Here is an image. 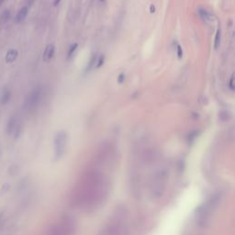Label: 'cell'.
<instances>
[{
    "label": "cell",
    "instance_id": "15",
    "mask_svg": "<svg viewBox=\"0 0 235 235\" xmlns=\"http://www.w3.org/2000/svg\"><path fill=\"white\" fill-rule=\"evenodd\" d=\"M104 62H105V57L101 55L99 58H98L97 61H96V64H95V67L96 68H100L103 64H104Z\"/></svg>",
    "mask_w": 235,
    "mask_h": 235
},
{
    "label": "cell",
    "instance_id": "10",
    "mask_svg": "<svg viewBox=\"0 0 235 235\" xmlns=\"http://www.w3.org/2000/svg\"><path fill=\"white\" fill-rule=\"evenodd\" d=\"M19 56V52L16 49H10L7 51L6 54V62L7 64H11L18 58Z\"/></svg>",
    "mask_w": 235,
    "mask_h": 235
},
{
    "label": "cell",
    "instance_id": "8",
    "mask_svg": "<svg viewBox=\"0 0 235 235\" xmlns=\"http://www.w3.org/2000/svg\"><path fill=\"white\" fill-rule=\"evenodd\" d=\"M28 13V7H21V9L19 10L17 16H16V21H17L18 23L24 21L25 19L27 18Z\"/></svg>",
    "mask_w": 235,
    "mask_h": 235
},
{
    "label": "cell",
    "instance_id": "1",
    "mask_svg": "<svg viewBox=\"0 0 235 235\" xmlns=\"http://www.w3.org/2000/svg\"><path fill=\"white\" fill-rule=\"evenodd\" d=\"M108 180L103 173L94 168L85 173L73 192V199L77 207L94 209L108 195Z\"/></svg>",
    "mask_w": 235,
    "mask_h": 235
},
{
    "label": "cell",
    "instance_id": "13",
    "mask_svg": "<svg viewBox=\"0 0 235 235\" xmlns=\"http://www.w3.org/2000/svg\"><path fill=\"white\" fill-rule=\"evenodd\" d=\"M9 19H10V13H9V10H6L1 16H0V20H1V21L4 22V23L7 22Z\"/></svg>",
    "mask_w": 235,
    "mask_h": 235
},
{
    "label": "cell",
    "instance_id": "6",
    "mask_svg": "<svg viewBox=\"0 0 235 235\" xmlns=\"http://www.w3.org/2000/svg\"><path fill=\"white\" fill-rule=\"evenodd\" d=\"M42 89L40 86H36L34 89L31 90V92L28 94V96L26 99V108L28 109H33L37 106L42 98Z\"/></svg>",
    "mask_w": 235,
    "mask_h": 235
},
{
    "label": "cell",
    "instance_id": "18",
    "mask_svg": "<svg viewBox=\"0 0 235 235\" xmlns=\"http://www.w3.org/2000/svg\"><path fill=\"white\" fill-rule=\"evenodd\" d=\"M125 81V75L124 73H120L118 77V84H122L123 82Z\"/></svg>",
    "mask_w": 235,
    "mask_h": 235
},
{
    "label": "cell",
    "instance_id": "19",
    "mask_svg": "<svg viewBox=\"0 0 235 235\" xmlns=\"http://www.w3.org/2000/svg\"><path fill=\"white\" fill-rule=\"evenodd\" d=\"M27 1H28V6H31L32 4L34 3V1H35V0H27Z\"/></svg>",
    "mask_w": 235,
    "mask_h": 235
},
{
    "label": "cell",
    "instance_id": "21",
    "mask_svg": "<svg viewBox=\"0 0 235 235\" xmlns=\"http://www.w3.org/2000/svg\"><path fill=\"white\" fill-rule=\"evenodd\" d=\"M151 10H152L151 12H154V6H152V7H151Z\"/></svg>",
    "mask_w": 235,
    "mask_h": 235
},
{
    "label": "cell",
    "instance_id": "5",
    "mask_svg": "<svg viewBox=\"0 0 235 235\" xmlns=\"http://www.w3.org/2000/svg\"><path fill=\"white\" fill-rule=\"evenodd\" d=\"M68 136L64 130L57 132L54 137V155L57 159H60L64 154L67 147Z\"/></svg>",
    "mask_w": 235,
    "mask_h": 235
},
{
    "label": "cell",
    "instance_id": "16",
    "mask_svg": "<svg viewBox=\"0 0 235 235\" xmlns=\"http://www.w3.org/2000/svg\"><path fill=\"white\" fill-rule=\"evenodd\" d=\"M229 87L232 91H234L235 86H234V73H232V75L230 76V79L229 81Z\"/></svg>",
    "mask_w": 235,
    "mask_h": 235
},
{
    "label": "cell",
    "instance_id": "23",
    "mask_svg": "<svg viewBox=\"0 0 235 235\" xmlns=\"http://www.w3.org/2000/svg\"><path fill=\"white\" fill-rule=\"evenodd\" d=\"M99 1H100V2H104V1H105V0H99Z\"/></svg>",
    "mask_w": 235,
    "mask_h": 235
},
{
    "label": "cell",
    "instance_id": "11",
    "mask_svg": "<svg viewBox=\"0 0 235 235\" xmlns=\"http://www.w3.org/2000/svg\"><path fill=\"white\" fill-rule=\"evenodd\" d=\"M11 97V92L9 89H5L3 91L2 95H1V103L2 105H6L7 103H9V99Z\"/></svg>",
    "mask_w": 235,
    "mask_h": 235
},
{
    "label": "cell",
    "instance_id": "22",
    "mask_svg": "<svg viewBox=\"0 0 235 235\" xmlns=\"http://www.w3.org/2000/svg\"><path fill=\"white\" fill-rule=\"evenodd\" d=\"M3 1H4V0H0V6H1V5H2V3H3Z\"/></svg>",
    "mask_w": 235,
    "mask_h": 235
},
{
    "label": "cell",
    "instance_id": "3",
    "mask_svg": "<svg viewBox=\"0 0 235 235\" xmlns=\"http://www.w3.org/2000/svg\"><path fill=\"white\" fill-rule=\"evenodd\" d=\"M167 173L164 170H161L152 177L151 182V193L154 199H160L164 195L166 187Z\"/></svg>",
    "mask_w": 235,
    "mask_h": 235
},
{
    "label": "cell",
    "instance_id": "2",
    "mask_svg": "<svg viewBox=\"0 0 235 235\" xmlns=\"http://www.w3.org/2000/svg\"><path fill=\"white\" fill-rule=\"evenodd\" d=\"M101 235H125V216L117 213L104 227Z\"/></svg>",
    "mask_w": 235,
    "mask_h": 235
},
{
    "label": "cell",
    "instance_id": "9",
    "mask_svg": "<svg viewBox=\"0 0 235 235\" xmlns=\"http://www.w3.org/2000/svg\"><path fill=\"white\" fill-rule=\"evenodd\" d=\"M199 14L200 16V18L206 22H212L214 21V17L211 13H209L208 10H206L204 9H199Z\"/></svg>",
    "mask_w": 235,
    "mask_h": 235
},
{
    "label": "cell",
    "instance_id": "7",
    "mask_svg": "<svg viewBox=\"0 0 235 235\" xmlns=\"http://www.w3.org/2000/svg\"><path fill=\"white\" fill-rule=\"evenodd\" d=\"M54 52H55V48L53 44H48L45 50L43 52V61L44 62H49L50 61L53 55H54Z\"/></svg>",
    "mask_w": 235,
    "mask_h": 235
},
{
    "label": "cell",
    "instance_id": "12",
    "mask_svg": "<svg viewBox=\"0 0 235 235\" xmlns=\"http://www.w3.org/2000/svg\"><path fill=\"white\" fill-rule=\"evenodd\" d=\"M220 39H221V31L220 28H218L215 36V42H214V47H215V49H218V46L220 45Z\"/></svg>",
    "mask_w": 235,
    "mask_h": 235
},
{
    "label": "cell",
    "instance_id": "17",
    "mask_svg": "<svg viewBox=\"0 0 235 235\" xmlns=\"http://www.w3.org/2000/svg\"><path fill=\"white\" fill-rule=\"evenodd\" d=\"M176 50H177V55H178L179 58H182L183 56V51H182V48L179 44H177V47H176Z\"/></svg>",
    "mask_w": 235,
    "mask_h": 235
},
{
    "label": "cell",
    "instance_id": "20",
    "mask_svg": "<svg viewBox=\"0 0 235 235\" xmlns=\"http://www.w3.org/2000/svg\"><path fill=\"white\" fill-rule=\"evenodd\" d=\"M60 2H61V0H54V1H53V4H54V6H57V5H59Z\"/></svg>",
    "mask_w": 235,
    "mask_h": 235
},
{
    "label": "cell",
    "instance_id": "4",
    "mask_svg": "<svg viewBox=\"0 0 235 235\" xmlns=\"http://www.w3.org/2000/svg\"><path fill=\"white\" fill-rule=\"evenodd\" d=\"M75 224L72 218H64L51 230L50 235H72L75 232Z\"/></svg>",
    "mask_w": 235,
    "mask_h": 235
},
{
    "label": "cell",
    "instance_id": "14",
    "mask_svg": "<svg viewBox=\"0 0 235 235\" xmlns=\"http://www.w3.org/2000/svg\"><path fill=\"white\" fill-rule=\"evenodd\" d=\"M77 47H78V44L77 43H73V44L71 45V46H70L69 51H68V58H71V56L73 54V52L76 51Z\"/></svg>",
    "mask_w": 235,
    "mask_h": 235
}]
</instances>
